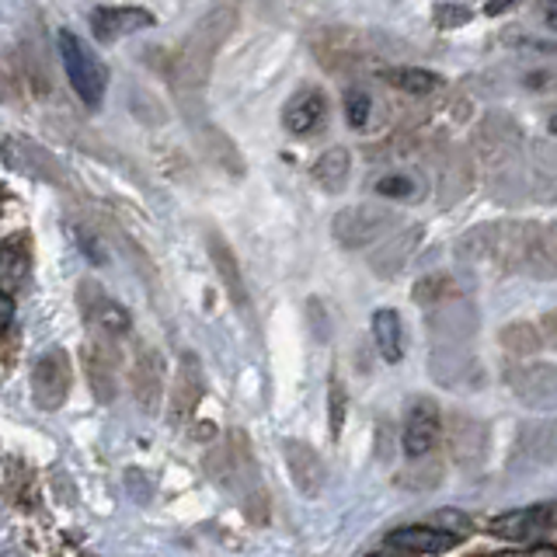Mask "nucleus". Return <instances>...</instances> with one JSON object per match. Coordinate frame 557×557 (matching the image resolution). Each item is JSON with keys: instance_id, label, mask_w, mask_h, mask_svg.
<instances>
[{"instance_id": "nucleus-1", "label": "nucleus", "mask_w": 557, "mask_h": 557, "mask_svg": "<svg viewBox=\"0 0 557 557\" xmlns=\"http://www.w3.org/2000/svg\"><path fill=\"white\" fill-rule=\"evenodd\" d=\"M57 46H60V60L66 70L70 87L77 91V98L87 104V109H101L104 101V87H109V70L101 66V60L91 52L77 32L60 28L57 32Z\"/></svg>"}, {"instance_id": "nucleus-2", "label": "nucleus", "mask_w": 557, "mask_h": 557, "mask_svg": "<svg viewBox=\"0 0 557 557\" xmlns=\"http://www.w3.org/2000/svg\"><path fill=\"white\" fill-rule=\"evenodd\" d=\"M70 383H74V366H70V356L63 352V348H46V352L32 366L35 405H39L42 411H57L70 394Z\"/></svg>"}, {"instance_id": "nucleus-3", "label": "nucleus", "mask_w": 557, "mask_h": 557, "mask_svg": "<svg viewBox=\"0 0 557 557\" xmlns=\"http://www.w3.org/2000/svg\"><path fill=\"white\" fill-rule=\"evenodd\" d=\"M440 429H443V418H440V408H435V400L429 397L414 400L405 418V435H400L408 457L418 460V457H425V453H432L435 443H440Z\"/></svg>"}, {"instance_id": "nucleus-4", "label": "nucleus", "mask_w": 557, "mask_h": 557, "mask_svg": "<svg viewBox=\"0 0 557 557\" xmlns=\"http://www.w3.org/2000/svg\"><path fill=\"white\" fill-rule=\"evenodd\" d=\"M153 28V14L136 4H115V8H98L91 11V32L98 42H119L126 35Z\"/></svg>"}, {"instance_id": "nucleus-5", "label": "nucleus", "mask_w": 557, "mask_h": 557, "mask_svg": "<svg viewBox=\"0 0 557 557\" xmlns=\"http://www.w3.org/2000/svg\"><path fill=\"white\" fill-rule=\"evenodd\" d=\"M457 530H435V527H397L387 533V547L400 554H446L460 544Z\"/></svg>"}, {"instance_id": "nucleus-6", "label": "nucleus", "mask_w": 557, "mask_h": 557, "mask_svg": "<svg viewBox=\"0 0 557 557\" xmlns=\"http://www.w3.org/2000/svg\"><path fill=\"white\" fill-rule=\"evenodd\" d=\"M283 457H286V467H289V478L296 484V492L313 498L321 495V487L327 481V470H324V460L313 453L307 443H296V440H286L283 443Z\"/></svg>"}, {"instance_id": "nucleus-7", "label": "nucleus", "mask_w": 557, "mask_h": 557, "mask_svg": "<svg viewBox=\"0 0 557 557\" xmlns=\"http://www.w3.org/2000/svg\"><path fill=\"white\" fill-rule=\"evenodd\" d=\"M554 509L550 505H527V509H512V512H502L487 522V530L498 540H530L533 533L547 530L554 522Z\"/></svg>"}, {"instance_id": "nucleus-8", "label": "nucleus", "mask_w": 557, "mask_h": 557, "mask_svg": "<svg viewBox=\"0 0 557 557\" xmlns=\"http://www.w3.org/2000/svg\"><path fill=\"white\" fill-rule=\"evenodd\" d=\"M324 112H327L324 95L318 91V87H304V91H296V95L283 104V126H286L293 136H310L313 129L321 126Z\"/></svg>"}, {"instance_id": "nucleus-9", "label": "nucleus", "mask_w": 557, "mask_h": 557, "mask_svg": "<svg viewBox=\"0 0 557 557\" xmlns=\"http://www.w3.org/2000/svg\"><path fill=\"white\" fill-rule=\"evenodd\" d=\"M373 342H376V352L387 366H397L405 359V327H400V313L394 307H380L373 313Z\"/></svg>"}, {"instance_id": "nucleus-10", "label": "nucleus", "mask_w": 557, "mask_h": 557, "mask_svg": "<svg viewBox=\"0 0 557 557\" xmlns=\"http://www.w3.org/2000/svg\"><path fill=\"white\" fill-rule=\"evenodd\" d=\"M32 272V244L25 234H14V237H4L0 244V283L4 289H14L22 286Z\"/></svg>"}, {"instance_id": "nucleus-11", "label": "nucleus", "mask_w": 557, "mask_h": 557, "mask_svg": "<svg viewBox=\"0 0 557 557\" xmlns=\"http://www.w3.org/2000/svg\"><path fill=\"white\" fill-rule=\"evenodd\" d=\"M209 255H213V265L220 272V283L226 286V293H231V300L240 307V310H248V293H244V275H240V265H237V258L234 251L226 248V240L216 237V234H209Z\"/></svg>"}, {"instance_id": "nucleus-12", "label": "nucleus", "mask_w": 557, "mask_h": 557, "mask_svg": "<svg viewBox=\"0 0 557 557\" xmlns=\"http://www.w3.org/2000/svg\"><path fill=\"white\" fill-rule=\"evenodd\" d=\"M376 77L405 95H432L435 87H443V77L432 74L425 66H387V70H376Z\"/></svg>"}, {"instance_id": "nucleus-13", "label": "nucleus", "mask_w": 557, "mask_h": 557, "mask_svg": "<svg viewBox=\"0 0 557 557\" xmlns=\"http://www.w3.org/2000/svg\"><path fill=\"white\" fill-rule=\"evenodd\" d=\"M348 171H352V164H348V153L342 147L321 153L318 161H313V168H310L313 182H318L324 191H342L345 182H348Z\"/></svg>"}, {"instance_id": "nucleus-14", "label": "nucleus", "mask_w": 557, "mask_h": 557, "mask_svg": "<svg viewBox=\"0 0 557 557\" xmlns=\"http://www.w3.org/2000/svg\"><path fill=\"white\" fill-rule=\"evenodd\" d=\"M91 313H95V321L101 324V331H109V335H129V327H133L129 310L122 304H115V300H109V296H101Z\"/></svg>"}, {"instance_id": "nucleus-15", "label": "nucleus", "mask_w": 557, "mask_h": 557, "mask_svg": "<svg viewBox=\"0 0 557 557\" xmlns=\"http://www.w3.org/2000/svg\"><path fill=\"white\" fill-rule=\"evenodd\" d=\"M345 411H348V394H345V383L338 376H331L327 383V432L331 440H342V429H345Z\"/></svg>"}, {"instance_id": "nucleus-16", "label": "nucleus", "mask_w": 557, "mask_h": 557, "mask_svg": "<svg viewBox=\"0 0 557 557\" xmlns=\"http://www.w3.org/2000/svg\"><path fill=\"white\" fill-rule=\"evenodd\" d=\"M370 112H373V98L352 87V91H345V115H348V126L352 129H362L366 122H370Z\"/></svg>"}, {"instance_id": "nucleus-17", "label": "nucleus", "mask_w": 557, "mask_h": 557, "mask_svg": "<svg viewBox=\"0 0 557 557\" xmlns=\"http://www.w3.org/2000/svg\"><path fill=\"white\" fill-rule=\"evenodd\" d=\"M74 237L81 244V255L91 261V265H109V248L101 244V237H95L87 226H74Z\"/></svg>"}, {"instance_id": "nucleus-18", "label": "nucleus", "mask_w": 557, "mask_h": 557, "mask_svg": "<svg viewBox=\"0 0 557 557\" xmlns=\"http://www.w3.org/2000/svg\"><path fill=\"white\" fill-rule=\"evenodd\" d=\"M376 196H383V199H411L414 196V178H408V174H387V178L376 182Z\"/></svg>"}, {"instance_id": "nucleus-19", "label": "nucleus", "mask_w": 557, "mask_h": 557, "mask_svg": "<svg viewBox=\"0 0 557 557\" xmlns=\"http://www.w3.org/2000/svg\"><path fill=\"white\" fill-rule=\"evenodd\" d=\"M432 22L440 25L443 32L460 28V25L470 22V8H463V4H440V8H435V14H432Z\"/></svg>"}, {"instance_id": "nucleus-20", "label": "nucleus", "mask_w": 557, "mask_h": 557, "mask_svg": "<svg viewBox=\"0 0 557 557\" xmlns=\"http://www.w3.org/2000/svg\"><path fill=\"white\" fill-rule=\"evenodd\" d=\"M14 296H11V289H0V331L4 335H11V324H14Z\"/></svg>"}, {"instance_id": "nucleus-21", "label": "nucleus", "mask_w": 557, "mask_h": 557, "mask_svg": "<svg viewBox=\"0 0 557 557\" xmlns=\"http://www.w3.org/2000/svg\"><path fill=\"white\" fill-rule=\"evenodd\" d=\"M519 4V0H487L484 4V14L487 17H498V14H505V11H512Z\"/></svg>"}, {"instance_id": "nucleus-22", "label": "nucleus", "mask_w": 557, "mask_h": 557, "mask_svg": "<svg viewBox=\"0 0 557 557\" xmlns=\"http://www.w3.org/2000/svg\"><path fill=\"white\" fill-rule=\"evenodd\" d=\"M530 554H550V557H557V544H536V547H530Z\"/></svg>"}, {"instance_id": "nucleus-23", "label": "nucleus", "mask_w": 557, "mask_h": 557, "mask_svg": "<svg viewBox=\"0 0 557 557\" xmlns=\"http://www.w3.org/2000/svg\"><path fill=\"white\" fill-rule=\"evenodd\" d=\"M547 22L557 28V0H550V8H547Z\"/></svg>"}, {"instance_id": "nucleus-24", "label": "nucleus", "mask_w": 557, "mask_h": 557, "mask_svg": "<svg viewBox=\"0 0 557 557\" xmlns=\"http://www.w3.org/2000/svg\"><path fill=\"white\" fill-rule=\"evenodd\" d=\"M550 133H554V136H557V115H554V119H550Z\"/></svg>"}]
</instances>
